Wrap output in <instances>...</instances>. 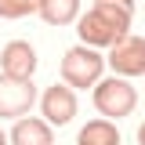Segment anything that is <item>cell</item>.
<instances>
[{
	"instance_id": "obj_1",
	"label": "cell",
	"mask_w": 145,
	"mask_h": 145,
	"mask_svg": "<svg viewBox=\"0 0 145 145\" xmlns=\"http://www.w3.org/2000/svg\"><path fill=\"white\" fill-rule=\"evenodd\" d=\"M131 15H134V11H123V7L105 4V0H94V7L76 22V33H80V40H84L87 47H112L116 40L127 36Z\"/></svg>"
},
{
	"instance_id": "obj_2",
	"label": "cell",
	"mask_w": 145,
	"mask_h": 145,
	"mask_svg": "<svg viewBox=\"0 0 145 145\" xmlns=\"http://www.w3.org/2000/svg\"><path fill=\"white\" fill-rule=\"evenodd\" d=\"M102 69H105V58L87 44H76L62 58V84L65 87H94L102 80Z\"/></svg>"
},
{
	"instance_id": "obj_3",
	"label": "cell",
	"mask_w": 145,
	"mask_h": 145,
	"mask_svg": "<svg viewBox=\"0 0 145 145\" xmlns=\"http://www.w3.org/2000/svg\"><path fill=\"white\" fill-rule=\"evenodd\" d=\"M134 105H138V94H134V87L127 84L123 76H109V80L94 84V109L102 116L120 120V116H131Z\"/></svg>"
},
{
	"instance_id": "obj_4",
	"label": "cell",
	"mask_w": 145,
	"mask_h": 145,
	"mask_svg": "<svg viewBox=\"0 0 145 145\" xmlns=\"http://www.w3.org/2000/svg\"><path fill=\"white\" fill-rule=\"evenodd\" d=\"M116 69V76H142L145 72V36H123L112 44V54L105 58Z\"/></svg>"
},
{
	"instance_id": "obj_5",
	"label": "cell",
	"mask_w": 145,
	"mask_h": 145,
	"mask_svg": "<svg viewBox=\"0 0 145 145\" xmlns=\"http://www.w3.org/2000/svg\"><path fill=\"white\" fill-rule=\"evenodd\" d=\"M36 102L33 80H15L0 72V116H25Z\"/></svg>"
},
{
	"instance_id": "obj_6",
	"label": "cell",
	"mask_w": 145,
	"mask_h": 145,
	"mask_svg": "<svg viewBox=\"0 0 145 145\" xmlns=\"http://www.w3.org/2000/svg\"><path fill=\"white\" fill-rule=\"evenodd\" d=\"M0 69H4V76H15V80H33V72H36V51H33V44L11 40V44L0 51Z\"/></svg>"
},
{
	"instance_id": "obj_7",
	"label": "cell",
	"mask_w": 145,
	"mask_h": 145,
	"mask_svg": "<svg viewBox=\"0 0 145 145\" xmlns=\"http://www.w3.org/2000/svg\"><path fill=\"white\" fill-rule=\"evenodd\" d=\"M40 109H44V116H47V123H69L72 116H76V94L72 87L65 84H54V87L44 91V98H40Z\"/></svg>"
},
{
	"instance_id": "obj_8",
	"label": "cell",
	"mask_w": 145,
	"mask_h": 145,
	"mask_svg": "<svg viewBox=\"0 0 145 145\" xmlns=\"http://www.w3.org/2000/svg\"><path fill=\"white\" fill-rule=\"evenodd\" d=\"M11 145H54L51 138V123L47 120H33V116H22L11 131Z\"/></svg>"
},
{
	"instance_id": "obj_9",
	"label": "cell",
	"mask_w": 145,
	"mask_h": 145,
	"mask_svg": "<svg viewBox=\"0 0 145 145\" xmlns=\"http://www.w3.org/2000/svg\"><path fill=\"white\" fill-rule=\"evenodd\" d=\"M40 18L47 25H69L80 15V0H40Z\"/></svg>"
},
{
	"instance_id": "obj_10",
	"label": "cell",
	"mask_w": 145,
	"mask_h": 145,
	"mask_svg": "<svg viewBox=\"0 0 145 145\" xmlns=\"http://www.w3.org/2000/svg\"><path fill=\"white\" fill-rule=\"evenodd\" d=\"M76 145H120V131L109 123V120H91L80 127Z\"/></svg>"
},
{
	"instance_id": "obj_11",
	"label": "cell",
	"mask_w": 145,
	"mask_h": 145,
	"mask_svg": "<svg viewBox=\"0 0 145 145\" xmlns=\"http://www.w3.org/2000/svg\"><path fill=\"white\" fill-rule=\"evenodd\" d=\"M36 7H40V0H0V18H22Z\"/></svg>"
},
{
	"instance_id": "obj_12",
	"label": "cell",
	"mask_w": 145,
	"mask_h": 145,
	"mask_svg": "<svg viewBox=\"0 0 145 145\" xmlns=\"http://www.w3.org/2000/svg\"><path fill=\"white\" fill-rule=\"evenodd\" d=\"M105 4H116V7H123V11H134V0H105Z\"/></svg>"
},
{
	"instance_id": "obj_13",
	"label": "cell",
	"mask_w": 145,
	"mask_h": 145,
	"mask_svg": "<svg viewBox=\"0 0 145 145\" xmlns=\"http://www.w3.org/2000/svg\"><path fill=\"white\" fill-rule=\"evenodd\" d=\"M138 145H145V123L138 127Z\"/></svg>"
},
{
	"instance_id": "obj_14",
	"label": "cell",
	"mask_w": 145,
	"mask_h": 145,
	"mask_svg": "<svg viewBox=\"0 0 145 145\" xmlns=\"http://www.w3.org/2000/svg\"><path fill=\"white\" fill-rule=\"evenodd\" d=\"M0 145H11V142H7V134H4V131H0Z\"/></svg>"
}]
</instances>
